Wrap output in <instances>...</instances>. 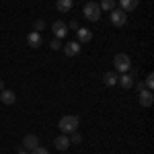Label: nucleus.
Listing matches in <instances>:
<instances>
[{
    "label": "nucleus",
    "mask_w": 154,
    "mask_h": 154,
    "mask_svg": "<svg viewBox=\"0 0 154 154\" xmlns=\"http://www.w3.org/2000/svg\"><path fill=\"white\" fill-rule=\"evenodd\" d=\"M82 12H84V19L86 21H91V23H97L99 19H101V6H99V2H86L84 4V8H82Z\"/></svg>",
    "instance_id": "nucleus-1"
},
{
    "label": "nucleus",
    "mask_w": 154,
    "mask_h": 154,
    "mask_svg": "<svg viewBox=\"0 0 154 154\" xmlns=\"http://www.w3.org/2000/svg\"><path fill=\"white\" fill-rule=\"evenodd\" d=\"M78 123H80V121H78V117H76V115H64V117L60 119V131H62V134H72V131H76L78 130Z\"/></svg>",
    "instance_id": "nucleus-2"
},
{
    "label": "nucleus",
    "mask_w": 154,
    "mask_h": 154,
    "mask_svg": "<svg viewBox=\"0 0 154 154\" xmlns=\"http://www.w3.org/2000/svg\"><path fill=\"white\" fill-rule=\"evenodd\" d=\"M113 66H115V72H121V74L130 72V68H131L130 56H128V54H117V56L113 58Z\"/></svg>",
    "instance_id": "nucleus-3"
},
{
    "label": "nucleus",
    "mask_w": 154,
    "mask_h": 154,
    "mask_svg": "<svg viewBox=\"0 0 154 154\" xmlns=\"http://www.w3.org/2000/svg\"><path fill=\"white\" fill-rule=\"evenodd\" d=\"M125 23H128V12H123L121 8H113L111 11V25L121 29V27H125Z\"/></svg>",
    "instance_id": "nucleus-4"
},
{
    "label": "nucleus",
    "mask_w": 154,
    "mask_h": 154,
    "mask_svg": "<svg viewBox=\"0 0 154 154\" xmlns=\"http://www.w3.org/2000/svg\"><path fill=\"white\" fill-rule=\"evenodd\" d=\"M37 146H39V138H37L35 134H27L23 138V150L31 152V150H35Z\"/></svg>",
    "instance_id": "nucleus-5"
},
{
    "label": "nucleus",
    "mask_w": 154,
    "mask_h": 154,
    "mask_svg": "<svg viewBox=\"0 0 154 154\" xmlns=\"http://www.w3.org/2000/svg\"><path fill=\"white\" fill-rule=\"evenodd\" d=\"M51 31H54L56 39H64V37L68 35V25L62 23V21H56V23L51 25Z\"/></svg>",
    "instance_id": "nucleus-6"
},
{
    "label": "nucleus",
    "mask_w": 154,
    "mask_h": 154,
    "mask_svg": "<svg viewBox=\"0 0 154 154\" xmlns=\"http://www.w3.org/2000/svg\"><path fill=\"white\" fill-rule=\"evenodd\" d=\"M152 103H154L152 91H148V88H140V105H142V107H152Z\"/></svg>",
    "instance_id": "nucleus-7"
},
{
    "label": "nucleus",
    "mask_w": 154,
    "mask_h": 154,
    "mask_svg": "<svg viewBox=\"0 0 154 154\" xmlns=\"http://www.w3.org/2000/svg\"><path fill=\"white\" fill-rule=\"evenodd\" d=\"M76 37H78V43H88L93 39V31L86 29V27H78L76 29Z\"/></svg>",
    "instance_id": "nucleus-8"
},
{
    "label": "nucleus",
    "mask_w": 154,
    "mask_h": 154,
    "mask_svg": "<svg viewBox=\"0 0 154 154\" xmlns=\"http://www.w3.org/2000/svg\"><path fill=\"white\" fill-rule=\"evenodd\" d=\"M64 54H66L68 58L78 56V54H80V43H78V41H70V43H66V45H64Z\"/></svg>",
    "instance_id": "nucleus-9"
},
{
    "label": "nucleus",
    "mask_w": 154,
    "mask_h": 154,
    "mask_svg": "<svg viewBox=\"0 0 154 154\" xmlns=\"http://www.w3.org/2000/svg\"><path fill=\"white\" fill-rule=\"evenodd\" d=\"M138 4H140V0H119V8L123 12H131L138 8Z\"/></svg>",
    "instance_id": "nucleus-10"
},
{
    "label": "nucleus",
    "mask_w": 154,
    "mask_h": 154,
    "mask_svg": "<svg viewBox=\"0 0 154 154\" xmlns=\"http://www.w3.org/2000/svg\"><path fill=\"white\" fill-rule=\"evenodd\" d=\"M134 82H136V78L131 76L130 72H125V74H121V76L117 78V84H121L123 88H131V86H134Z\"/></svg>",
    "instance_id": "nucleus-11"
},
{
    "label": "nucleus",
    "mask_w": 154,
    "mask_h": 154,
    "mask_svg": "<svg viewBox=\"0 0 154 154\" xmlns=\"http://www.w3.org/2000/svg\"><path fill=\"white\" fill-rule=\"evenodd\" d=\"M54 146H56L58 150H68V146H70V138H68L66 134H62V136H58V138L54 140Z\"/></svg>",
    "instance_id": "nucleus-12"
},
{
    "label": "nucleus",
    "mask_w": 154,
    "mask_h": 154,
    "mask_svg": "<svg viewBox=\"0 0 154 154\" xmlns=\"http://www.w3.org/2000/svg\"><path fill=\"white\" fill-rule=\"evenodd\" d=\"M27 43H29L31 48L35 49V48H39V45L43 43V39H41V35H39L37 31H31V33L27 35Z\"/></svg>",
    "instance_id": "nucleus-13"
},
{
    "label": "nucleus",
    "mask_w": 154,
    "mask_h": 154,
    "mask_svg": "<svg viewBox=\"0 0 154 154\" xmlns=\"http://www.w3.org/2000/svg\"><path fill=\"white\" fill-rule=\"evenodd\" d=\"M0 101H2L4 105H12V103L17 101V95H14L12 91H8V88H4V91L0 93Z\"/></svg>",
    "instance_id": "nucleus-14"
},
{
    "label": "nucleus",
    "mask_w": 154,
    "mask_h": 154,
    "mask_svg": "<svg viewBox=\"0 0 154 154\" xmlns=\"http://www.w3.org/2000/svg\"><path fill=\"white\" fill-rule=\"evenodd\" d=\"M72 6H74V0H58L56 2V8L60 12H70Z\"/></svg>",
    "instance_id": "nucleus-15"
},
{
    "label": "nucleus",
    "mask_w": 154,
    "mask_h": 154,
    "mask_svg": "<svg viewBox=\"0 0 154 154\" xmlns=\"http://www.w3.org/2000/svg\"><path fill=\"white\" fill-rule=\"evenodd\" d=\"M117 78H119L117 72H107L105 76H103V82H105L107 86H113V84H117Z\"/></svg>",
    "instance_id": "nucleus-16"
},
{
    "label": "nucleus",
    "mask_w": 154,
    "mask_h": 154,
    "mask_svg": "<svg viewBox=\"0 0 154 154\" xmlns=\"http://www.w3.org/2000/svg\"><path fill=\"white\" fill-rule=\"evenodd\" d=\"M99 6H101V11H113L115 8V0H101L99 2Z\"/></svg>",
    "instance_id": "nucleus-17"
},
{
    "label": "nucleus",
    "mask_w": 154,
    "mask_h": 154,
    "mask_svg": "<svg viewBox=\"0 0 154 154\" xmlns=\"http://www.w3.org/2000/svg\"><path fill=\"white\" fill-rule=\"evenodd\" d=\"M144 86H146L148 91H152V88H154V74H148V76H146V80H144Z\"/></svg>",
    "instance_id": "nucleus-18"
},
{
    "label": "nucleus",
    "mask_w": 154,
    "mask_h": 154,
    "mask_svg": "<svg viewBox=\"0 0 154 154\" xmlns=\"http://www.w3.org/2000/svg\"><path fill=\"white\" fill-rule=\"evenodd\" d=\"M82 142V136L78 134V131H72V136H70V144H80Z\"/></svg>",
    "instance_id": "nucleus-19"
},
{
    "label": "nucleus",
    "mask_w": 154,
    "mask_h": 154,
    "mask_svg": "<svg viewBox=\"0 0 154 154\" xmlns=\"http://www.w3.org/2000/svg\"><path fill=\"white\" fill-rule=\"evenodd\" d=\"M33 29H35L37 33H39V31H43V29H45V21L37 19V21H35V25H33Z\"/></svg>",
    "instance_id": "nucleus-20"
},
{
    "label": "nucleus",
    "mask_w": 154,
    "mask_h": 154,
    "mask_svg": "<svg viewBox=\"0 0 154 154\" xmlns=\"http://www.w3.org/2000/svg\"><path fill=\"white\" fill-rule=\"evenodd\" d=\"M31 154H49L48 148H43V146H37L35 150H31Z\"/></svg>",
    "instance_id": "nucleus-21"
},
{
    "label": "nucleus",
    "mask_w": 154,
    "mask_h": 154,
    "mask_svg": "<svg viewBox=\"0 0 154 154\" xmlns=\"http://www.w3.org/2000/svg\"><path fill=\"white\" fill-rule=\"evenodd\" d=\"M49 48H51V49H60V48H62V43H60V39H54V41L49 43Z\"/></svg>",
    "instance_id": "nucleus-22"
},
{
    "label": "nucleus",
    "mask_w": 154,
    "mask_h": 154,
    "mask_svg": "<svg viewBox=\"0 0 154 154\" xmlns=\"http://www.w3.org/2000/svg\"><path fill=\"white\" fill-rule=\"evenodd\" d=\"M68 27H70V29H74V31H76V29H78V27H80V25H78V21H76V19H74V21H70V25H68Z\"/></svg>",
    "instance_id": "nucleus-23"
},
{
    "label": "nucleus",
    "mask_w": 154,
    "mask_h": 154,
    "mask_svg": "<svg viewBox=\"0 0 154 154\" xmlns=\"http://www.w3.org/2000/svg\"><path fill=\"white\" fill-rule=\"evenodd\" d=\"M0 91H4V80H0Z\"/></svg>",
    "instance_id": "nucleus-24"
},
{
    "label": "nucleus",
    "mask_w": 154,
    "mask_h": 154,
    "mask_svg": "<svg viewBox=\"0 0 154 154\" xmlns=\"http://www.w3.org/2000/svg\"><path fill=\"white\" fill-rule=\"evenodd\" d=\"M19 154H31V152H27V150H19Z\"/></svg>",
    "instance_id": "nucleus-25"
}]
</instances>
